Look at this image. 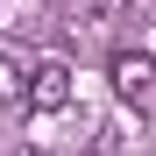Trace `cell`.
Here are the masks:
<instances>
[{
    "mask_svg": "<svg viewBox=\"0 0 156 156\" xmlns=\"http://www.w3.org/2000/svg\"><path fill=\"white\" fill-rule=\"evenodd\" d=\"M64 107H71V64L36 57L29 64V114H64Z\"/></svg>",
    "mask_w": 156,
    "mask_h": 156,
    "instance_id": "cell-2",
    "label": "cell"
},
{
    "mask_svg": "<svg viewBox=\"0 0 156 156\" xmlns=\"http://www.w3.org/2000/svg\"><path fill=\"white\" fill-rule=\"evenodd\" d=\"M107 85H114L121 107L156 114V57H149V50H114V57H107Z\"/></svg>",
    "mask_w": 156,
    "mask_h": 156,
    "instance_id": "cell-1",
    "label": "cell"
},
{
    "mask_svg": "<svg viewBox=\"0 0 156 156\" xmlns=\"http://www.w3.org/2000/svg\"><path fill=\"white\" fill-rule=\"evenodd\" d=\"M14 156H50V149H14Z\"/></svg>",
    "mask_w": 156,
    "mask_h": 156,
    "instance_id": "cell-5",
    "label": "cell"
},
{
    "mask_svg": "<svg viewBox=\"0 0 156 156\" xmlns=\"http://www.w3.org/2000/svg\"><path fill=\"white\" fill-rule=\"evenodd\" d=\"M0 107H29V64L14 50H0Z\"/></svg>",
    "mask_w": 156,
    "mask_h": 156,
    "instance_id": "cell-3",
    "label": "cell"
},
{
    "mask_svg": "<svg viewBox=\"0 0 156 156\" xmlns=\"http://www.w3.org/2000/svg\"><path fill=\"white\" fill-rule=\"evenodd\" d=\"M135 14H142V21H149V29H156V0H135Z\"/></svg>",
    "mask_w": 156,
    "mask_h": 156,
    "instance_id": "cell-4",
    "label": "cell"
}]
</instances>
